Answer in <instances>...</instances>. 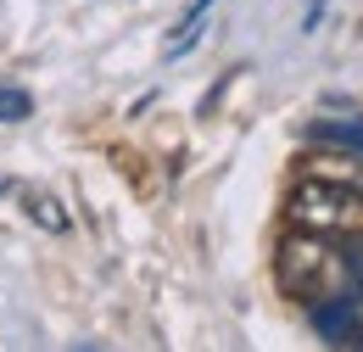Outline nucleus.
Wrapping results in <instances>:
<instances>
[{
    "label": "nucleus",
    "instance_id": "f257e3e1",
    "mask_svg": "<svg viewBox=\"0 0 363 352\" xmlns=\"http://www.w3.org/2000/svg\"><path fill=\"white\" fill-rule=\"evenodd\" d=\"M274 280L296 302H330L347 297V246H335L324 229H291L274 252Z\"/></svg>",
    "mask_w": 363,
    "mask_h": 352
},
{
    "label": "nucleus",
    "instance_id": "f03ea898",
    "mask_svg": "<svg viewBox=\"0 0 363 352\" xmlns=\"http://www.w3.org/2000/svg\"><path fill=\"white\" fill-rule=\"evenodd\" d=\"M285 213L296 229H324V235H341V229H358L363 224V190L358 185H341V179H302L285 202Z\"/></svg>",
    "mask_w": 363,
    "mask_h": 352
},
{
    "label": "nucleus",
    "instance_id": "7ed1b4c3",
    "mask_svg": "<svg viewBox=\"0 0 363 352\" xmlns=\"http://www.w3.org/2000/svg\"><path fill=\"white\" fill-rule=\"evenodd\" d=\"M313 330L330 341V347H363V313L352 297H330V302H313Z\"/></svg>",
    "mask_w": 363,
    "mask_h": 352
},
{
    "label": "nucleus",
    "instance_id": "20e7f679",
    "mask_svg": "<svg viewBox=\"0 0 363 352\" xmlns=\"http://www.w3.org/2000/svg\"><path fill=\"white\" fill-rule=\"evenodd\" d=\"M23 207H28V219L45 224V229H67V213H62V202L45 196V190H23Z\"/></svg>",
    "mask_w": 363,
    "mask_h": 352
},
{
    "label": "nucleus",
    "instance_id": "39448f33",
    "mask_svg": "<svg viewBox=\"0 0 363 352\" xmlns=\"http://www.w3.org/2000/svg\"><path fill=\"white\" fill-rule=\"evenodd\" d=\"M313 140H324V145H347V151H363V123H330V118H324V123H313Z\"/></svg>",
    "mask_w": 363,
    "mask_h": 352
},
{
    "label": "nucleus",
    "instance_id": "423d86ee",
    "mask_svg": "<svg viewBox=\"0 0 363 352\" xmlns=\"http://www.w3.org/2000/svg\"><path fill=\"white\" fill-rule=\"evenodd\" d=\"M23 118H34V95L17 84H0V123H23Z\"/></svg>",
    "mask_w": 363,
    "mask_h": 352
}]
</instances>
